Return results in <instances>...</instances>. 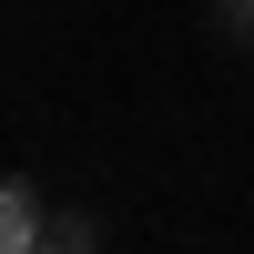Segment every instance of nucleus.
<instances>
[{
	"label": "nucleus",
	"mask_w": 254,
	"mask_h": 254,
	"mask_svg": "<svg viewBox=\"0 0 254 254\" xmlns=\"http://www.w3.org/2000/svg\"><path fill=\"white\" fill-rule=\"evenodd\" d=\"M31 244H41V203H31V183L0 173V254H31Z\"/></svg>",
	"instance_id": "obj_1"
}]
</instances>
